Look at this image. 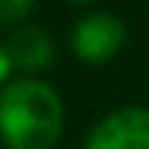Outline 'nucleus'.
Segmentation results:
<instances>
[{
    "label": "nucleus",
    "instance_id": "obj_1",
    "mask_svg": "<svg viewBox=\"0 0 149 149\" xmlns=\"http://www.w3.org/2000/svg\"><path fill=\"white\" fill-rule=\"evenodd\" d=\"M62 134V102L44 81H16L0 93V140L6 149H53Z\"/></svg>",
    "mask_w": 149,
    "mask_h": 149
},
{
    "label": "nucleus",
    "instance_id": "obj_2",
    "mask_svg": "<svg viewBox=\"0 0 149 149\" xmlns=\"http://www.w3.org/2000/svg\"><path fill=\"white\" fill-rule=\"evenodd\" d=\"M87 149H149V109H118L90 130Z\"/></svg>",
    "mask_w": 149,
    "mask_h": 149
},
{
    "label": "nucleus",
    "instance_id": "obj_3",
    "mask_svg": "<svg viewBox=\"0 0 149 149\" xmlns=\"http://www.w3.org/2000/svg\"><path fill=\"white\" fill-rule=\"evenodd\" d=\"M124 44V25L109 13H96L78 22L72 34V47L84 62H109Z\"/></svg>",
    "mask_w": 149,
    "mask_h": 149
},
{
    "label": "nucleus",
    "instance_id": "obj_4",
    "mask_svg": "<svg viewBox=\"0 0 149 149\" xmlns=\"http://www.w3.org/2000/svg\"><path fill=\"white\" fill-rule=\"evenodd\" d=\"M6 53L13 59V65L25 68V72H34V68L50 65V59H53V40L40 28H19L16 34H9Z\"/></svg>",
    "mask_w": 149,
    "mask_h": 149
},
{
    "label": "nucleus",
    "instance_id": "obj_5",
    "mask_svg": "<svg viewBox=\"0 0 149 149\" xmlns=\"http://www.w3.org/2000/svg\"><path fill=\"white\" fill-rule=\"evenodd\" d=\"M34 0H0V25H13L31 13Z\"/></svg>",
    "mask_w": 149,
    "mask_h": 149
},
{
    "label": "nucleus",
    "instance_id": "obj_6",
    "mask_svg": "<svg viewBox=\"0 0 149 149\" xmlns=\"http://www.w3.org/2000/svg\"><path fill=\"white\" fill-rule=\"evenodd\" d=\"M13 72V59H9V53H6V47H0V84L6 81V74Z\"/></svg>",
    "mask_w": 149,
    "mask_h": 149
},
{
    "label": "nucleus",
    "instance_id": "obj_7",
    "mask_svg": "<svg viewBox=\"0 0 149 149\" xmlns=\"http://www.w3.org/2000/svg\"><path fill=\"white\" fill-rule=\"evenodd\" d=\"M78 3H87V0H78Z\"/></svg>",
    "mask_w": 149,
    "mask_h": 149
}]
</instances>
